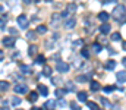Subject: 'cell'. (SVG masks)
<instances>
[{
    "label": "cell",
    "instance_id": "obj_17",
    "mask_svg": "<svg viewBox=\"0 0 126 110\" xmlns=\"http://www.w3.org/2000/svg\"><path fill=\"white\" fill-rule=\"evenodd\" d=\"M116 90V87L114 85H106V87H103V91L106 93V94H109V93H113Z\"/></svg>",
    "mask_w": 126,
    "mask_h": 110
},
{
    "label": "cell",
    "instance_id": "obj_43",
    "mask_svg": "<svg viewBox=\"0 0 126 110\" xmlns=\"http://www.w3.org/2000/svg\"><path fill=\"white\" fill-rule=\"evenodd\" d=\"M3 57H4V54H3V51L0 50V60H3Z\"/></svg>",
    "mask_w": 126,
    "mask_h": 110
},
{
    "label": "cell",
    "instance_id": "obj_30",
    "mask_svg": "<svg viewBox=\"0 0 126 110\" xmlns=\"http://www.w3.org/2000/svg\"><path fill=\"white\" fill-rule=\"evenodd\" d=\"M37 98H38V94H37L35 91H34V93H30V97H28V100H30V101H35Z\"/></svg>",
    "mask_w": 126,
    "mask_h": 110
},
{
    "label": "cell",
    "instance_id": "obj_47",
    "mask_svg": "<svg viewBox=\"0 0 126 110\" xmlns=\"http://www.w3.org/2000/svg\"><path fill=\"white\" fill-rule=\"evenodd\" d=\"M0 110H9L7 107H0Z\"/></svg>",
    "mask_w": 126,
    "mask_h": 110
},
{
    "label": "cell",
    "instance_id": "obj_13",
    "mask_svg": "<svg viewBox=\"0 0 126 110\" xmlns=\"http://www.w3.org/2000/svg\"><path fill=\"white\" fill-rule=\"evenodd\" d=\"M44 63H46V57L43 54H38L35 57V65H44Z\"/></svg>",
    "mask_w": 126,
    "mask_h": 110
},
{
    "label": "cell",
    "instance_id": "obj_20",
    "mask_svg": "<svg viewBox=\"0 0 126 110\" xmlns=\"http://www.w3.org/2000/svg\"><path fill=\"white\" fill-rule=\"evenodd\" d=\"M6 90H9V82L0 81V91H6Z\"/></svg>",
    "mask_w": 126,
    "mask_h": 110
},
{
    "label": "cell",
    "instance_id": "obj_10",
    "mask_svg": "<svg viewBox=\"0 0 126 110\" xmlns=\"http://www.w3.org/2000/svg\"><path fill=\"white\" fill-rule=\"evenodd\" d=\"M110 28H111V27L106 22V24H103V25L100 27V32H101V34H109V32H110Z\"/></svg>",
    "mask_w": 126,
    "mask_h": 110
},
{
    "label": "cell",
    "instance_id": "obj_31",
    "mask_svg": "<svg viewBox=\"0 0 126 110\" xmlns=\"http://www.w3.org/2000/svg\"><path fill=\"white\" fill-rule=\"evenodd\" d=\"M66 10H67L69 13H70V12H75V10H76V4H73V3L67 4V9H66Z\"/></svg>",
    "mask_w": 126,
    "mask_h": 110
},
{
    "label": "cell",
    "instance_id": "obj_12",
    "mask_svg": "<svg viewBox=\"0 0 126 110\" xmlns=\"http://www.w3.org/2000/svg\"><path fill=\"white\" fill-rule=\"evenodd\" d=\"M59 19H60V15H57V13H54L53 15V18H51V25L56 28V27H59Z\"/></svg>",
    "mask_w": 126,
    "mask_h": 110
},
{
    "label": "cell",
    "instance_id": "obj_5",
    "mask_svg": "<svg viewBox=\"0 0 126 110\" xmlns=\"http://www.w3.org/2000/svg\"><path fill=\"white\" fill-rule=\"evenodd\" d=\"M75 25H76V19H75L73 16L67 18L66 22H64V28H66V30H72V28H75Z\"/></svg>",
    "mask_w": 126,
    "mask_h": 110
},
{
    "label": "cell",
    "instance_id": "obj_24",
    "mask_svg": "<svg viewBox=\"0 0 126 110\" xmlns=\"http://www.w3.org/2000/svg\"><path fill=\"white\" fill-rule=\"evenodd\" d=\"M93 50H94L95 53H100V51L103 50V47H101L100 43H94V44H93Z\"/></svg>",
    "mask_w": 126,
    "mask_h": 110
},
{
    "label": "cell",
    "instance_id": "obj_25",
    "mask_svg": "<svg viewBox=\"0 0 126 110\" xmlns=\"http://www.w3.org/2000/svg\"><path fill=\"white\" fill-rule=\"evenodd\" d=\"M53 72V69L50 68V66H44V69H43V75H46V76H50Z\"/></svg>",
    "mask_w": 126,
    "mask_h": 110
},
{
    "label": "cell",
    "instance_id": "obj_42",
    "mask_svg": "<svg viewBox=\"0 0 126 110\" xmlns=\"http://www.w3.org/2000/svg\"><path fill=\"white\" fill-rule=\"evenodd\" d=\"M109 53H110V54H116V51H114L113 48H109Z\"/></svg>",
    "mask_w": 126,
    "mask_h": 110
},
{
    "label": "cell",
    "instance_id": "obj_19",
    "mask_svg": "<svg viewBox=\"0 0 126 110\" xmlns=\"http://www.w3.org/2000/svg\"><path fill=\"white\" fill-rule=\"evenodd\" d=\"M19 69H21V72L22 73H31L32 72V69L30 68V66H27V65H21Z\"/></svg>",
    "mask_w": 126,
    "mask_h": 110
},
{
    "label": "cell",
    "instance_id": "obj_8",
    "mask_svg": "<svg viewBox=\"0 0 126 110\" xmlns=\"http://www.w3.org/2000/svg\"><path fill=\"white\" fill-rule=\"evenodd\" d=\"M37 88H38V93H40L41 95H44V97H47V95H48V88H47L46 85H43V84H40V85H38Z\"/></svg>",
    "mask_w": 126,
    "mask_h": 110
},
{
    "label": "cell",
    "instance_id": "obj_27",
    "mask_svg": "<svg viewBox=\"0 0 126 110\" xmlns=\"http://www.w3.org/2000/svg\"><path fill=\"white\" fill-rule=\"evenodd\" d=\"M44 107H46V109H50V110H53V107H54V101H51V100H48V101H46V104H44Z\"/></svg>",
    "mask_w": 126,
    "mask_h": 110
},
{
    "label": "cell",
    "instance_id": "obj_32",
    "mask_svg": "<svg viewBox=\"0 0 126 110\" xmlns=\"http://www.w3.org/2000/svg\"><path fill=\"white\" fill-rule=\"evenodd\" d=\"M81 56H82V57H85V59H88V57H90L88 50H87V48H82V50H81Z\"/></svg>",
    "mask_w": 126,
    "mask_h": 110
},
{
    "label": "cell",
    "instance_id": "obj_48",
    "mask_svg": "<svg viewBox=\"0 0 126 110\" xmlns=\"http://www.w3.org/2000/svg\"><path fill=\"white\" fill-rule=\"evenodd\" d=\"M24 1H25L27 4H28V3H31V0H24Z\"/></svg>",
    "mask_w": 126,
    "mask_h": 110
},
{
    "label": "cell",
    "instance_id": "obj_21",
    "mask_svg": "<svg viewBox=\"0 0 126 110\" xmlns=\"http://www.w3.org/2000/svg\"><path fill=\"white\" fill-rule=\"evenodd\" d=\"M110 40H111V41H119V40H122V35H120L119 32H113V34L110 35Z\"/></svg>",
    "mask_w": 126,
    "mask_h": 110
},
{
    "label": "cell",
    "instance_id": "obj_15",
    "mask_svg": "<svg viewBox=\"0 0 126 110\" xmlns=\"http://www.w3.org/2000/svg\"><path fill=\"white\" fill-rule=\"evenodd\" d=\"M66 93H67V90H62V88H57L54 94H56V97H57V98H63V95H64Z\"/></svg>",
    "mask_w": 126,
    "mask_h": 110
},
{
    "label": "cell",
    "instance_id": "obj_4",
    "mask_svg": "<svg viewBox=\"0 0 126 110\" xmlns=\"http://www.w3.org/2000/svg\"><path fill=\"white\" fill-rule=\"evenodd\" d=\"M18 25L21 28H24V30L28 27V18H27V15H19L18 16Z\"/></svg>",
    "mask_w": 126,
    "mask_h": 110
},
{
    "label": "cell",
    "instance_id": "obj_29",
    "mask_svg": "<svg viewBox=\"0 0 126 110\" xmlns=\"http://www.w3.org/2000/svg\"><path fill=\"white\" fill-rule=\"evenodd\" d=\"M21 103H22V100H21L19 97H13V98H12V104H13V106H19Z\"/></svg>",
    "mask_w": 126,
    "mask_h": 110
},
{
    "label": "cell",
    "instance_id": "obj_46",
    "mask_svg": "<svg viewBox=\"0 0 126 110\" xmlns=\"http://www.w3.org/2000/svg\"><path fill=\"white\" fill-rule=\"evenodd\" d=\"M123 50H125V51H126V41H125V43H123Z\"/></svg>",
    "mask_w": 126,
    "mask_h": 110
},
{
    "label": "cell",
    "instance_id": "obj_1",
    "mask_svg": "<svg viewBox=\"0 0 126 110\" xmlns=\"http://www.w3.org/2000/svg\"><path fill=\"white\" fill-rule=\"evenodd\" d=\"M111 15L117 19V22L123 24L126 21V7L123 4H117V6L113 9V13H111Z\"/></svg>",
    "mask_w": 126,
    "mask_h": 110
},
{
    "label": "cell",
    "instance_id": "obj_37",
    "mask_svg": "<svg viewBox=\"0 0 126 110\" xmlns=\"http://www.w3.org/2000/svg\"><path fill=\"white\" fill-rule=\"evenodd\" d=\"M9 32H10L12 35H18V30H13V28H10V30H9Z\"/></svg>",
    "mask_w": 126,
    "mask_h": 110
},
{
    "label": "cell",
    "instance_id": "obj_41",
    "mask_svg": "<svg viewBox=\"0 0 126 110\" xmlns=\"http://www.w3.org/2000/svg\"><path fill=\"white\" fill-rule=\"evenodd\" d=\"M75 90V87L72 85V84H69V88H67V91H73Z\"/></svg>",
    "mask_w": 126,
    "mask_h": 110
},
{
    "label": "cell",
    "instance_id": "obj_3",
    "mask_svg": "<svg viewBox=\"0 0 126 110\" xmlns=\"http://www.w3.org/2000/svg\"><path fill=\"white\" fill-rule=\"evenodd\" d=\"M56 69H57L59 72H62V73H66V72H69L70 66H69V63H64V62H57Z\"/></svg>",
    "mask_w": 126,
    "mask_h": 110
},
{
    "label": "cell",
    "instance_id": "obj_44",
    "mask_svg": "<svg viewBox=\"0 0 126 110\" xmlns=\"http://www.w3.org/2000/svg\"><path fill=\"white\" fill-rule=\"evenodd\" d=\"M122 63H123V65L126 66V57H123V59H122Z\"/></svg>",
    "mask_w": 126,
    "mask_h": 110
},
{
    "label": "cell",
    "instance_id": "obj_34",
    "mask_svg": "<svg viewBox=\"0 0 126 110\" xmlns=\"http://www.w3.org/2000/svg\"><path fill=\"white\" fill-rule=\"evenodd\" d=\"M60 18H63V19H67V18H69V12H67V10H63L62 13H60Z\"/></svg>",
    "mask_w": 126,
    "mask_h": 110
},
{
    "label": "cell",
    "instance_id": "obj_39",
    "mask_svg": "<svg viewBox=\"0 0 126 110\" xmlns=\"http://www.w3.org/2000/svg\"><path fill=\"white\" fill-rule=\"evenodd\" d=\"M109 3H116V0H103V4H109Z\"/></svg>",
    "mask_w": 126,
    "mask_h": 110
},
{
    "label": "cell",
    "instance_id": "obj_40",
    "mask_svg": "<svg viewBox=\"0 0 126 110\" xmlns=\"http://www.w3.org/2000/svg\"><path fill=\"white\" fill-rule=\"evenodd\" d=\"M72 110H81V107H79V106H76L75 103H72Z\"/></svg>",
    "mask_w": 126,
    "mask_h": 110
},
{
    "label": "cell",
    "instance_id": "obj_16",
    "mask_svg": "<svg viewBox=\"0 0 126 110\" xmlns=\"http://www.w3.org/2000/svg\"><path fill=\"white\" fill-rule=\"evenodd\" d=\"M35 32H38V34H46V32H47V27H46V25H38L37 30H35Z\"/></svg>",
    "mask_w": 126,
    "mask_h": 110
},
{
    "label": "cell",
    "instance_id": "obj_33",
    "mask_svg": "<svg viewBox=\"0 0 126 110\" xmlns=\"http://www.w3.org/2000/svg\"><path fill=\"white\" fill-rule=\"evenodd\" d=\"M35 34H37V32H34V31H28V32H27V37H28L30 40H35Z\"/></svg>",
    "mask_w": 126,
    "mask_h": 110
},
{
    "label": "cell",
    "instance_id": "obj_50",
    "mask_svg": "<svg viewBox=\"0 0 126 110\" xmlns=\"http://www.w3.org/2000/svg\"><path fill=\"white\" fill-rule=\"evenodd\" d=\"M32 110H43V109H37V107H34V109H32Z\"/></svg>",
    "mask_w": 126,
    "mask_h": 110
},
{
    "label": "cell",
    "instance_id": "obj_18",
    "mask_svg": "<svg viewBox=\"0 0 126 110\" xmlns=\"http://www.w3.org/2000/svg\"><path fill=\"white\" fill-rule=\"evenodd\" d=\"M91 90H93V91H98V90H101L100 82H97V81H91Z\"/></svg>",
    "mask_w": 126,
    "mask_h": 110
},
{
    "label": "cell",
    "instance_id": "obj_45",
    "mask_svg": "<svg viewBox=\"0 0 126 110\" xmlns=\"http://www.w3.org/2000/svg\"><path fill=\"white\" fill-rule=\"evenodd\" d=\"M0 12H4V7L3 6H0Z\"/></svg>",
    "mask_w": 126,
    "mask_h": 110
},
{
    "label": "cell",
    "instance_id": "obj_49",
    "mask_svg": "<svg viewBox=\"0 0 126 110\" xmlns=\"http://www.w3.org/2000/svg\"><path fill=\"white\" fill-rule=\"evenodd\" d=\"M44 1H47V3H50V1H53V0H44Z\"/></svg>",
    "mask_w": 126,
    "mask_h": 110
},
{
    "label": "cell",
    "instance_id": "obj_38",
    "mask_svg": "<svg viewBox=\"0 0 126 110\" xmlns=\"http://www.w3.org/2000/svg\"><path fill=\"white\" fill-rule=\"evenodd\" d=\"M81 44H82V40H78V41L73 43V47H78V46H81Z\"/></svg>",
    "mask_w": 126,
    "mask_h": 110
},
{
    "label": "cell",
    "instance_id": "obj_23",
    "mask_svg": "<svg viewBox=\"0 0 126 110\" xmlns=\"http://www.w3.org/2000/svg\"><path fill=\"white\" fill-rule=\"evenodd\" d=\"M90 78H91V75H79V76H78V81H79V82H87Z\"/></svg>",
    "mask_w": 126,
    "mask_h": 110
},
{
    "label": "cell",
    "instance_id": "obj_51",
    "mask_svg": "<svg viewBox=\"0 0 126 110\" xmlns=\"http://www.w3.org/2000/svg\"><path fill=\"white\" fill-rule=\"evenodd\" d=\"M34 1H38V0H34Z\"/></svg>",
    "mask_w": 126,
    "mask_h": 110
},
{
    "label": "cell",
    "instance_id": "obj_22",
    "mask_svg": "<svg viewBox=\"0 0 126 110\" xmlns=\"http://www.w3.org/2000/svg\"><path fill=\"white\" fill-rule=\"evenodd\" d=\"M35 53H37V46H35V44H31L30 48H28V54H30V56H34Z\"/></svg>",
    "mask_w": 126,
    "mask_h": 110
},
{
    "label": "cell",
    "instance_id": "obj_2",
    "mask_svg": "<svg viewBox=\"0 0 126 110\" xmlns=\"http://www.w3.org/2000/svg\"><path fill=\"white\" fill-rule=\"evenodd\" d=\"M13 91L16 94H27L28 93V87L25 84H16V85H13Z\"/></svg>",
    "mask_w": 126,
    "mask_h": 110
},
{
    "label": "cell",
    "instance_id": "obj_6",
    "mask_svg": "<svg viewBox=\"0 0 126 110\" xmlns=\"http://www.w3.org/2000/svg\"><path fill=\"white\" fill-rule=\"evenodd\" d=\"M15 41H16V40H15L13 37H4V38L1 40V43H3L4 47H13V46H15Z\"/></svg>",
    "mask_w": 126,
    "mask_h": 110
},
{
    "label": "cell",
    "instance_id": "obj_7",
    "mask_svg": "<svg viewBox=\"0 0 126 110\" xmlns=\"http://www.w3.org/2000/svg\"><path fill=\"white\" fill-rule=\"evenodd\" d=\"M97 18H98V19H100V21H101V22H103V24H106V22H107V21H109V18H110V15H109V13H107V12H100V13H98V16H97Z\"/></svg>",
    "mask_w": 126,
    "mask_h": 110
},
{
    "label": "cell",
    "instance_id": "obj_28",
    "mask_svg": "<svg viewBox=\"0 0 126 110\" xmlns=\"http://www.w3.org/2000/svg\"><path fill=\"white\" fill-rule=\"evenodd\" d=\"M87 104H88V107H90L91 110H98V104L94 103V101H88Z\"/></svg>",
    "mask_w": 126,
    "mask_h": 110
},
{
    "label": "cell",
    "instance_id": "obj_9",
    "mask_svg": "<svg viewBox=\"0 0 126 110\" xmlns=\"http://www.w3.org/2000/svg\"><path fill=\"white\" fill-rule=\"evenodd\" d=\"M116 78L119 82H126V71H120L116 73Z\"/></svg>",
    "mask_w": 126,
    "mask_h": 110
},
{
    "label": "cell",
    "instance_id": "obj_52",
    "mask_svg": "<svg viewBox=\"0 0 126 110\" xmlns=\"http://www.w3.org/2000/svg\"><path fill=\"white\" fill-rule=\"evenodd\" d=\"M18 110H21V109H18Z\"/></svg>",
    "mask_w": 126,
    "mask_h": 110
},
{
    "label": "cell",
    "instance_id": "obj_11",
    "mask_svg": "<svg viewBox=\"0 0 126 110\" xmlns=\"http://www.w3.org/2000/svg\"><path fill=\"white\" fill-rule=\"evenodd\" d=\"M104 68H106L107 71H113V69L116 68V62H114V60H107L106 65H104Z\"/></svg>",
    "mask_w": 126,
    "mask_h": 110
},
{
    "label": "cell",
    "instance_id": "obj_26",
    "mask_svg": "<svg viewBox=\"0 0 126 110\" xmlns=\"http://www.w3.org/2000/svg\"><path fill=\"white\" fill-rule=\"evenodd\" d=\"M6 21H7V18H6V16L0 18V30H4V28H6Z\"/></svg>",
    "mask_w": 126,
    "mask_h": 110
},
{
    "label": "cell",
    "instance_id": "obj_36",
    "mask_svg": "<svg viewBox=\"0 0 126 110\" xmlns=\"http://www.w3.org/2000/svg\"><path fill=\"white\" fill-rule=\"evenodd\" d=\"M57 106H60V107H64V106H66V101H64V100H59V101H57Z\"/></svg>",
    "mask_w": 126,
    "mask_h": 110
},
{
    "label": "cell",
    "instance_id": "obj_14",
    "mask_svg": "<svg viewBox=\"0 0 126 110\" xmlns=\"http://www.w3.org/2000/svg\"><path fill=\"white\" fill-rule=\"evenodd\" d=\"M87 97H88V94L85 91H79L78 93V100L79 101H87Z\"/></svg>",
    "mask_w": 126,
    "mask_h": 110
},
{
    "label": "cell",
    "instance_id": "obj_35",
    "mask_svg": "<svg viewBox=\"0 0 126 110\" xmlns=\"http://www.w3.org/2000/svg\"><path fill=\"white\" fill-rule=\"evenodd\" d=\"M100 101H101V104H103V106H106V107H109V106H110V103H109L106 98H103V97H101V100H100Z\"/></svg>",
    "mask_w": 126,
    "mask_h": 110
}]
</instances>
